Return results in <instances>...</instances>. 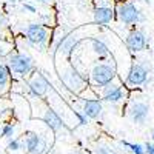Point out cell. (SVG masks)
Listing matches in <instances>:
<instances>
[{"label": "cell", "mask_w": 154, "mask_h": 154, "mask_svg": "<svg viewBox=\"0 0 154 154\" xmlns=\"http://www.w3.org/2000/svg\"><path fill=\"white\" fill-rule=\"evenodd\" d=\"M117 77L116 72V66L112 63H106V62H99L91 68L88 75V83L96 89H102L108 86L109 83H112Z\"/></svg>", "instance_id": "obj_3"}, {"label": "cell", "mask_w": 154, "mask_h": 154, "mask_svg": "<svg viewBox=\"0 0 154 154\" xmlns=\"http://www.w3.org/2000/svg\"><path fill=\"white\" fill-rule=\"evenodd\" d=\"M49 82L42 72H34V75L26 82V91L28 96L32 99H43L48 94Z\"/></svg>", "instance_id": "obj_7"}, {"label": "cell", "mask_w": 154, "mask_h": 154, "mask_svg": "<svg viewBox=\"0 0 154 154\" xmlns=\"http://www.w3.org/2000/svg\"><path fill=\"white\" fill-rule=\"evenodd\" d=\"M22 12H26V14H37V6L32 2H22Z\"/></svg>", "instance_id": "obj_21"}, {"label": "cell", "mask_w": 154, "mask_h": 154, "mask_svg": "<svg viewBox=\"0 0 154 154\" xmlns=\"http://www.w3.org/2000/svg\"><path fill=\"white\" fill-rule=\"evenodd\" d=\"M5 63L8 65L11 74H14L20 79H26L28 75L35 72V63L34 59L22 51H11V53L5 57Z\"/></svg>", "instance_id": "obj_1"}, {"label": "cell", "mask_w": 154, "mask_h": 154, "mask_svg": "<svg viewBox=\"0 0 154 154\" xmlns=\"http://www.w3.org/2000/svg\"><path fill=\"white\" fill-rule=\"evenodd\" d=\"M143 146H145V154H154V143L146 142L143 143Z\"/></svg>", "instance_id": "obj_25"}, {"label": "cell", "mask_w": 154, "mask_h": 154, "mask_svg": "<svg viewBox=\"0 0 154 154\" xmlns=\"http://www.w3.org/2000/svg\"><path fill=\"white\" fill-rule=\"evenodd\" d=\"M123 99H125V91H123V88L120 85L112 82L108 86L102 88V94H100V100L102 102L116 105V103H120Z\"/></svg>", "instance_id": "obj_13"}, {"label": "cell", "mask_w": 154, "mask_h": 154, "mask_svg": "<svg viewBox=\"0 0 154 154\" xmlns=\"http://www.w3.org/2000/svg\"><path fill=\"white\" fill-rule=\"evenodd\" d=\"M148 79H149V68L143 62H134L130 68V71H128L125 83L130 88H137V86L146 85Z\"/></svg>", "instance_id": "obj_6"}, {"label": "cell", "mask_w": 154, "mask_h": 154, "mask_svg": "<svg viewBox=\"0 0 154 154\" xmlns=\"http://www.w3.org/2000/svg\"><path fill=\"white\" fill-rule=\"evenodd\" d=\"M11 80H12V74H11L8 65L5 62H0V94L8 91V88L11 85Z\"/></svg>", "instance_id": "obj_17"}, {"label": "cell", "mask_w": 154, "mask_h": 154, "mask_svg": "<svg viewBox=\"0 0 154 154\" xmlns=\"http://www.w3.org/2000/svg\"><path fill=\"white\" fill-rule=\"evenodd\" d=\"M151 140L154 142V130H152V133H151Z\"/></svg>", "instance_id": "obj_28"}, {"label": "cell", "mask_w": 154, "mask_h": 154, "mask_svg": "<svg viewBox=\"0 0 154 154\" xmlns=\"http://www.w3.org/2000/svg\"><path fill=\"white\" fill-rule=\"evenodd\" d=\"M149 111H151L149 103H146L143 100H136L130 105V108H128V116H130L133 123L145 125L149 119Z\"/></svg>", "instance_id": "obj_11"}, {"label": "cell", "mask_w": 154, "mask_h": 154, "mask_svg": "<svg viewBox=\"0 0 154 154\" xmlns=\"http://www.w3.org/2000/svg\"><path fill=\"white\" fill-rule=\"evenodd\" d=\"M16 134V123L12 122H3L2 125H0V137L3 139H12Z\"/></svg>", "instance_id": "obj_18"}, {"label": "cell", "mask_w": 154, "mask_h": 154, "mask_svg": "<svg viewBox=\"0 0 154 154\" xmlns=\"http://www.w3.org/2000/svg\"><path fill=\"white\" fill-rule=\"evenodd\" d=\"M120 145L125 146L128 151L133 152V154H145V146L142 143H134V142H128V140H122Z\"/></svg>", "instance_id": "obj_20"}, {"label": "cell", "mask_w": 154, "mask_h": 154, "mask_svg": "<svg viewBox=\"0 0 154 154\" xmlns=\"http://www.w3.org/2000/svg\"><path fill=\"white\" fill-rule=\"evenodd\" d=\"M23 143L28 154H45L48 151L46 139L34 131H26L23 134Z\"/></svg>", "instance_id": "obj_8"}, {"label": "cell", "mask_w": 154, "mask_h": 154, "mask_svg": "<svg viewBox=\"0 0 154 154\" xmlns=\"http://www.w3.org/2000/svg\"><path fill=\"white\" fill-rule=\"evenodd\" d=\"M8 25H9V17H8V14H6L3 9H0V29L8 28Z\"/></svg>", "instance_id": "obj_22"}, {"label": "cell", "mask_w": 154, "mask_h": 154, "mask_svg": "<svg viewBox=\"0 0 154 154\" xmlns=\"http://www.w3.org/2000/svg\"><path fill=\"white\" fill-rule=\"evenodd\" d=\"M82 100V108L80 112L85 116L88 120H97L102 117L103 114V102H102L99 97H83Z\"/></svg>", "instance_id": "obj_9"}, {"label": "cell", "mask_w": 154, "mask_h": 154, "mask_svg": "<svg viewBox=\"0 0 154 154\" xmlns=\"http://www.w3.org/2000/svg\"><path fill=\"white\" fill-rule=\"evenodd\" d=\"M42 120H43V123L49 128V130L54 131V133H57V131H60V130L65 128V122H63V119L59 116V112L56 109H53V108H49V106L45 109V112L42 116Z\"/></svg>", "instance_id": "obj_15"}, {"label": "cell", "mask_w": 154, "mask_h": 154, "mask_svg": "<svg viewBox=\"0 0 154 154\" xmlns=\"http://www.w3.org/2000/svg\"><path fill=\"white\" fill-rule=\"evenodd\" d=\"M75 117H77V120H79V125H83V126H85V125L89 123V120L85 117V116H83L80 111H77V112H75Z\"/></svg>", "instance_id": "obj_24"}, {"label": "cell", "mask_w": 154, "mask_h": 154, "mask_svg": "<svg viewBox=\"0 0 154 154\" xmlns=\"http://www.w3.org/2000/svg\"><path fill=\"white\" fill-rule=\"evenodd\" d=\"M82 40V37H79L75 32H68L65 34L60 40L57 42V46H56V51L57 54L63 56V57H71L72 53L75 51V48L79 46Z\"/></svg>", "instance_id": "obj_12"}, {"label": "cell", "mask_w": 154, "mask_h": 154, "mask_svg": "<svg viewBox=\"0 0 154 154\" xmlns=\"http://www.w3.org/2000/svg\"><path fill=\"white\" fill-rule=\"evenodd\" d=\"M125 45H126V48L130 49L131 53H142V51L146 49L148 35L145 34V31L134 28V29H131L130 32L126 34Z\"/></svg>", "instance_id": "obj_10"}, {"label": "cell", "mask_w": 154, "mask_h": 154, "mask_svg": "<svg viewBox=\"0 0 154 154\" xmlns=\"http://www.w3.org/2000/svg\"><path fill=\"white\" fill-rule=\"evenodd\" d=\"M89 42H91L93 53L99 57V60L105 62L109 57V46L106 45V42L103 40V38H100V37H91V38H89Z\"/></svg>", "instance_id": "obj_16"}, {"label": "cell", "mask_w": 154, "mask_h": 154, "mask_svg": "<svg viewBox=\"0 0 154 154\" xmlns=\"http://www.w3.org/2000/svg\"><path fill=\"white\" fill-rule=\"evenodd\" d=\"M6 149L9 152H20L25 149V143H23V139L22 137H12L8 140V145Z\"/></svg>", "instance_id": "obj_19"}, {"label": "cell", "mask_w": 154, "mask_h": 154, "mask_svg": "<svg viewBox=\"0 0 154 154\" xmlns=\"http://www.w3.org/2000/svg\"><path fill=\"white\" fill-rule=\"evenodd\" d=\"M96 154H116V152L106 145H99L96 148Z\"/></svg>", "instance_id": "obj_23"}, {"label": "cell", "mask_w": 154, "mask_h": 154, "mask_svg": "<svg viewBox=\"0 0 154 154\" xmlns=\"http://www.w3.org/2000/svg\"><path fill=\"white\" fill-rule=\"evenodd\" d=\"M60 79L65 83V86L74 94H82L88 88V75L82 71H79L75 66L69 65L68 69L60 71Z\"/></svg>", "instance_id": "obj_5"}, {"label": "cell", "mask_w": 154, "mask_h": 154, "mask_svg": "<svg viewBox=\"0 0 154 154\" xmlns=\"http://www.w3.org/2000/svg\"><path fill=\"white\" fill-rule=\"evenodd\" d=\"M114 12H116V19L120 23L126 25V26H134V25H139L145 20L143 11L134 2H130V0H125V2L117 3Z\"/></svg>", "instance_id": "obj_4"}, {"label": "cell", "mask_w": 154, "mask_h": 154, "mask_svg": "<svg viewBox=\"0 0 154 154\" xmlns=\"http://www.w3.org/2000/svg\"><path fill=\"white\" fill-rule=\"evenodd\" d=\"M23 38L29 46L37 48L38 51H45L48 42L51 38V31L42 22H32L29 23L23 31Z\"/></svg>", "instance_id": "obj_2"}, {"label": "cell", "mask_w": 154, "mask_h": 154, "mask_svg": "<svg viewBox=\"0 0 154 154\" xmlns=\"http://www.w3.org/2000/svg\"><path fill=\"white\" fill-rule=\"evenodd\" d=\"M143 2H145L146 5H151V0H143Z\"/></svg>", "instance_id": "obj_29"}, {"label": "cell", "mask_w": 154, "mask_h": 154, "mask_svg": "<svg viewBox=\"0 0 154 154\" xmlns=\"http://www.w3.org/2000/svg\"><path fill=\"white\" fill-rule=\"evenodd\" d=\"M114 19H116V12H114V8L111 5H97L94 8L93 20L96 25L105 26V25H109Z\"/></svg>", "instance_id": "obj_14"}, {"label": "cell", "mask_w": 154, "mask_h": 154, "mask_svg": "<svg viewBox=\"0 0 154 154\" xmlns=\"http://www.w3.org/2000/svg\"><path fill=\"white\" fill-rule=\"evenodd\" d=\"M152 74H154V68H152Z\"/></svg>", "instance_id": "obj_30"}, {"label": "cell", "mask_w": 154, "mask_h": 154, "mask_svg": "<svg viewBox=\"0 0 154 154\" xmlns=\"http://www.w3.org/2000/svg\"><path fill=\"white\" fill-rule=\"evenodd\" d=\"M6 3H8V5H12V6H16V5L22 3V0H6Z\"/></svg>", "instance_id": "obj_26"}, {"label": "cell", "mask_w": 154, "mask_h": 154, "mask_svg": "<svg viewBox=\"0 0 154 154\" xmlns=\"http://www.w3.org/2000/svg\"><path fill=\"white\" fill-rule=\"evenodd\" d=\"M34 2H37V3H48L49 0H34Z\"/></svg>", "instance_id": "obj_27"}]
</instances>
